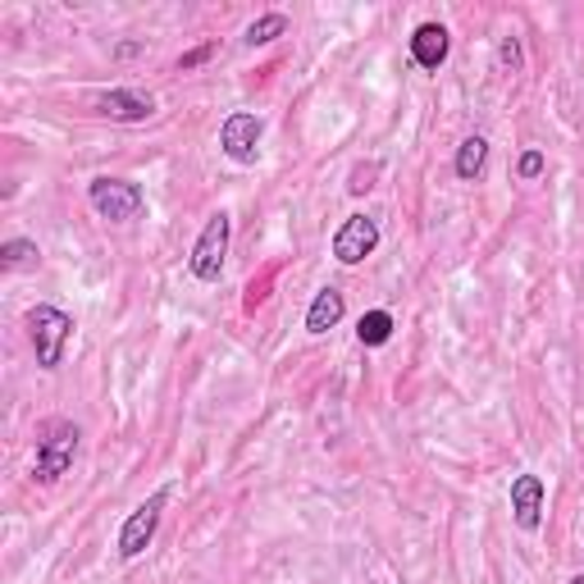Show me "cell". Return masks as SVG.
I'll use <instances>...</instances> for the list:
<instances>
[{"mask_svg": "<svg viewBox=\"0 0 584 584\" xmlns=\"http://www.w3.org/2000/svg\"><path fill=\"white\" fill-rule=\"evenodd\" d=\"M87 201H91V210H97L101 220H110V224L142 220V210H146V192L137 188L133 178H114V174L91 178V183H87Z\"/></svg>", "mask_w": 584, "mask_h": 584, "instance_id": "3957f363", "label": "cell"}, {"mask_svg": "<svg viewBox=\"0 0 584 584\" xmlns=\"http://www.w3.org/2000/svg\"><path fill=\"white\" fill-rule=\"evenodd\" d=\"M543 498H548V488H543L539 475L526 471V475L511 480V516H516V526L526 535H535L543 526Z\"/></svg>", "mask_w": 584, "mask_h": 584, "instance_id": "9c48e42d", "label": "cell"}, {"mask_svg": "<svg viewBox=\"0 0 584 584\" xmlns=\"http://www.w3.org/2000/svg\"><path fill=\"white\" fill-rule=\"evenodd\" d=\"M484 165H488V142H484L480 133H475V137H466V142L456 146L452 169H456V178H461V183H480Z\"/></svg>", "mask_w": 584, "mask_h": 584, "instance_id": "7c38bea8", "label": "cell"}, {"mask_svg": "<svg viewBox=\"0 0 584 584\" xmlns=\"http://www.w3.org/2000/svg\"><path fill=\"white\" fill-rule=\"evenodd\" d=\"M78 443H82V429L74 420H46L42 434H37V461H33V475L42 484H55L65 480L74 456H78Z\"/></svg>", "mask_w": 584, "mask_h": 584, "instance_id": "7a4b0ae2", "label": "cell"}, {"mask_svg": "<svg viewBox=\"0 0 584 584\" xmlns=\"http://www.w3.org/2000/svg\"><path fill=\"white\" fill-rule=\"evenodd\" d=\"M375 174H379V165H361V169L352 174V183H348V188H352L356 197H361V192H371V188H375V183H371Z\"/></svg>", "mask_w": 584, "mask_h": 584, "instance_id": "ac0fdd59", "label": "cell"}, {"mask_svg": "<svg viewBox=\"0 0 584 584\" xmlns=\"http://www.w3.org/2000/svg\"><path fill=\"white\" fill-rule=\"evenodd\" d=\"M210 55H214V46H197V51H188V55H183V59H178V69H183V74H188V69L206 65V59H210Z\"/></svg>", "mask_w": 584, "mask_h": 584, "instance_id": "d6986e66", "label": "cell"}, {"mask_svg": "<svg viewBox=\"0 0 584 584\" xmlns=\"http://www.w3.org/2000/svg\"><path fill=\"white\" fill-rule=\"evenodd\" d=\"M520 65H526V55H520V42H516V37H503V42H498V69H503V74H520Z\"/></svg>", "mask_w": 584, "mask_h": 584, "instance_id": "2e32d148", "label": "cell"}, {"mask_svg": "<svg viewBox=\"0 0 584 584\" xmlns=\"http://www.w3.org/2000/svg\"><path fill=\"white\" fill-rule=\"evenodd\" d=\"M375 247H379V220H371V214H348L333 233L338 265H361L365 256H375Z\"/></svg>", "mask_w": 584, "mask_h": 584, "instance_id": "8992f818", "label": "cell"}, {"mask_svg": "<svg viewBox=\"0 0 584 584\" xmlns=\"http://www.w3.org/2000/svg\"><path fill=\"white\" fill-rule=\"evenodd\" d=\"M101 119H114V124H146L151 114H156V101L146 97V91H133V87H114V91H101L97 101H91Z\"/></svg>", "mask_w": 584, "mask_h": 584, "instance_id": "ba28073f", "label": "cell"}, {"mask_svg": "<svg viewBox=\"0 0 584 584\" xmlns=\"http://www.w3.org/2000/svg\"><path fill=\"white\" fill-rule=\"evenodd\" d=\"M571 584H584V575H575V580H571Z\"/></svg>", "mask_w": 584, "mask_h": 584, "instance_id": "44dd1931", "label": "cell"}, {"mask_svg": "<svg viewBox=\"0 0 584 584\" xmlns=\"http://www.w3.org/2000/svg\"><path fill=\"white\" fill-rule=\"evenodd\" d=\"M356 338H361L365 348H384L388 338H393V316L388 311H365L356 320Z\"/></svg>", "mask_w": 584, "mask_h": 584, "instance_id": "5bb4252c", "label": "cell"}, {"mask_svg": "<svg viewBox=\"0 0 584 584\" xmlns=\"http://www.w3.org/2000/svg\"><path fill=\"white\" fill-rule=\"evenodd\" d=\"M169 494L174 488H156L124 526H119V558L124 562H133V558H142V552L151 548V539H156V530H161V511H165V503H169Z\"/></svg>", "mask_w": 584, "mask_h": 584, "instance_id": "5b68a950", "label": "cell"}, {"mask_svg": "<svg viewBox=\"0 0 584 584\" xmlns=\"http://www.w3.org/2000/svg\"><path fill=\"white\" fill-rule=\"evenodd\" d=\"M343 311H348V297H343V288H320L316 293V301H311V311H306V333H329L338 320H343Z\"/></svg>", "mask_w": 584, "mask_h": 584, "instance_id": "8fae6325", "label": "cell"}, {"mask_svg": "<svg viewBox=\"0 0 584 584\" xmlns=\"http://www.w3.org/2000/svg\"><path fill=\"white\" fill-rule=\"evenodd\" d=\"M142 51H146V42H119L114 46V59H137Z\"/></svg>", "mask_w": 584, "mask_h": 584, "instance_id": "ffe728a7", "label": "cell"}, {"mask_svg": "<svg viewBox=\"0 0 584 584\" xmlns=\"http://www.w3.org/2000/svg\"><path fill=\"white\" fill-rule=\"evenodd\" d=\"M284 33H288V14H261L256 23H247V33H242V42H247V46L256 51V46L279 42Z\"/></svg>", "mask_w": 584, "mask_h": 584, "instance_id": "4fadbf2b", "label": "cell"}, {"mask_svg": "<svg viewBox=\"0 0 584 584\" xmlns=\"http://www.w3.org/2000/svg\"><path fill=\"white\" fill-rule=\"evenodd\" d=\"M516 174L526 178V183L539 178V174H543V151H526V156H520V165H516Z\"/></svg>", "mask_w": 584, "mask_h": 584, "instance_id": "e0dca14e", "label": "cell"}, {"mask_svg": "<svg viewBox=\"0 0 584 584\" xmlns=\"http://www.w3.org/2000/svg\"><path fill=\"white\" fill-rule=\"evenodd\" d=\"M0 265H5V269H27V265H37V242L10 238L5 247H0Z\"/></svg>", "mask_w": 584, "mask_h": 584, "instance_id": "9a60e30c", "label": "cell"}, {"mask_svg": "<svg viewBox=\"0 0 584 584\" xmlns=\"http://www.w3.org/2000/svg\"><path fill=\"white\" fill-rule=\"evenodd\" d=\"M261 133H265V119L252 110H233L220 129V146L233 165H256V151H261Z\"/></svg>", "mask_w": 584, "mask_h": 584, "instance_id": "52a82bcc", "label": "cell"}, {"mask_svg": "<svg viewBox=\"0 0 584 584\" xmlns=\"http://www.w3.org/2000/svg\"><path fill=\"white\" fill-rule=\"evenodd\" d=\"M229 238H233V220H229V210H214L201 238H197V247L188 256V269H192V279L197 284H220V274H224V261H229Z\"/></svg>", "mask_w": 584, "mask_h": 584, "instance_id": "277c9868", "label": "cell"}, {"mask_svg": "<svg viewBox=\"0 0 584 584\" xmlns=\"http://www.w3.org/2000/svg\"><path fill=\"white\" fill-rule=\"evenodd\" d=\"M23 324H27V343H33V352H37V365H42V371H59L65 348H69V338H74V316L59 311V306L37 301Z\"/></svg>", "mask_w": 584, "mask_h": 584, "instance_id": "6da1fadb", "label": "cell"}, {"mask_svg": "<svg viewBox=\"0 0 584 584\" xmlns=\"http://www.w3.org/2000/svg\"><path fill=\"white\" fill-rule=\"evenodd\" d=\"M448 51H452V37L443 23H420L411 33V59L425 74H439L448 65Z\"/></svg>", "mask_w": 584, "mask_h": 584, "instance_id": "30bf717a", "label": "cell"}]
</instances>
